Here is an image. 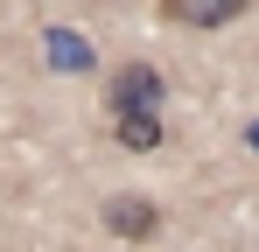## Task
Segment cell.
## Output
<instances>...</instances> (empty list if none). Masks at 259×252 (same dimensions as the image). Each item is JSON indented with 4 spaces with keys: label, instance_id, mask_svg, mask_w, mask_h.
I'll return each instance as SVG.
<instances>
[{
    "label": "cell",
    "instance_id": "obj_2",
    "mask_svg": "<svg viewBox=\"0 0 259 252\" xmlns=\"http://www.w3.org/2000/svg\"><path fill=\"white\" fill-rule=\"evenodd\" d=\"M105 231L112 238H126V245H147L154 231H161V203L154 196H140V189H119V196H105Z\"/></svg>",
    "mask_w": 259,
    "mask_h": 252
},
{
    "label": "cell",
    "instance_id": "obj_5",
    "mask_svg": "<svg viewBox=\"0 0 259 252\" xmlns=\"http://www.w3.org/2000/svg\"><path fill=\"white\" fill-rule=\"evenodd\" d=\"M112 133H119V147H133V154H154L161 147V112H119Z\"/></svg>",
    "mask_w": 259,
    "mask_h": 252
},
{
    "label": "cell",
    "instance_id": "obj_4",
    "mask_svg": "<svg viewBox=\"0 0 259 252\" xmlns=\"http://www.w3.org/2000/svg\"><path fill=\"white\" fill-rule=\"evenodd\" d=\"M42 63L49 70H91V42L77 35V28H42Z\"/></svg>",
    "mask_w": 259,
    "mask_h": 252
},
{
    "label": "cell",
    "instance_id": "obj_3",
    "mask_svg": "<svg viewBox=\"0 0 259 252\" xmlns=\"http://www.w3.org/2000/svg\"><path fill=\"white\" fill-rule=\"evenodd\" d=\"M252 0H161V21L168 28H224V21H238Z\"/></svg>",
    "mask_w": 259,
    "mask_h": 252
},
{
    "label": "cell",
    "instance_id": "obj_1",
    "mask_svg": "<svg viewBox=\"0 0 259 252\" xmlns=\"http://www.w3.org/2000/svg\"><path fill=\"white\" fill-rule=\"evenodd\" d=\"M168 105V77L154 70V63H119L112 77H105V112L119 119V112H161Z\"/></svg>",
    "mask_w": 259,
    "mask_h": 252
},
{
    "label": "cell",
    "instance_id": "obj_6",
    "mask_svg": "<svg viewBox=\"0 0 259 252\" xmlns=\"http://www.w3.org/2000/svg\"><path fill=\"white\" fill-rule=\"evenodd\" d=\"M245 147H252V154H259V119H252V126H245Z\"/></svg>",
    "mask_w": 259,
    "mask_h": 252
}]
</instances>
